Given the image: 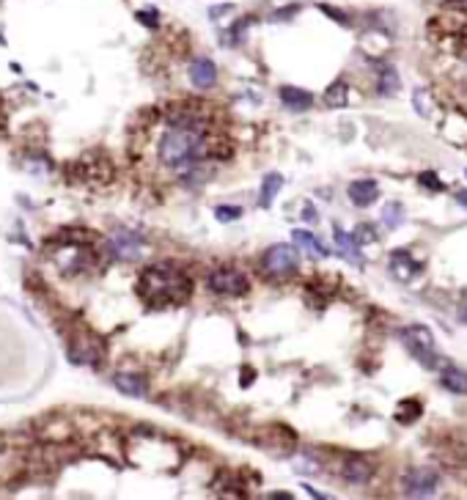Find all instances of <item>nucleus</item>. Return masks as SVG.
Segmentation results:
<instances>
[{
  "instance_id": "nucleus-1",
  "label": "nucleus",
  "mask_w": 467,
  "mask_h": 500,
  "mask_svg": "<svg viewBox=\"0 0 467 500\" xmlns=\"http://www.w3.org/2000/svg\"><path fill=\"white\" fill-rule=\"evenodd\" d=\"M157 157L165 168L193 179L204 165L231 157V146L226 143V138L215 135L212 121L204 113L187 107L168 116L165 132L157 140Z\"/></svg>"
},
{
  "instance_id": "nucleus-2",
  "label": "nucleus",
  "mask_w": 467,
  "mask_h": 500,
  "mask_svg": "<svg viewBox=\"0 0 467 500\" xmlns=\"http://www.w3.org/2000/svg\"><path fill=\"white\" fill-rule=\"evenodd\" d=\"M138 294L154 305V308H168V305H182L193 294V280L187 272H182L171 261L152 264L141 272L138 278Z\"/></svg>"
},
{
  "instance_id": "nucleus-3",
  "label": "nucleus",
  "mask_w": 467,
  "mask_h": 500,
  "mask_svg": "<svg viewBox=\"0 0 467 500\" xmlns=\"http://www.w3.org/2000/svg\"><path fill=\"white\" fill-rule=\"evenodd\" d=\"M399 338H402V344L407 346V352H410L424 368L437 371V368L446 363V357L437 352L435 333H432L426 324H410V327H404V330L399 333Z\"/></svg>"
},
{
  "instance_id": "nucleus-4",
  "label": "nucleus",
  "mask_w": 467,
  "mask_h": 500,
  "mask_svg": "<svg viewBox=\"0 0 467 500\" xmlns=\"http://www.w3.org/2000/svg\"><path fill=\"white\" fill-rule=\"evenodd\" d=\"M261 267H264V275H269V278H291L300 269V253L294 245L278 242V245L267 248Z\"/></svg>"
},
{
  "instance_id": "nucleus-5",
  "label": "nucleus",
  "mask_w": 467,
  "mask_h": 500,
  "mask_svg": "<svg viewBox=\"0 0 467 500\" xmlns=\"http://www.w3.org/2000/svg\"><path fill=\"white\" fill-rule=\"evenodd\" d=\"M209 289L215 291V294H220V297H242V294H247V289H250V280H247V275L242 272V269H234V267H220V269H215V272H209Z\"/></svg>"
},
{
  "instance_id": "nucleus-6",
  "label": "nucleus",
  "mask_w": 467,
  "mask_h": 500,
  "mask_svg": "<svg viewBox=\"0 0 467 500\" xmlns=\"http://www.w3.org/2000/svg\"><path fill=\"white\" fill-rule=\"evenodd\" d=\"M440 476L432 468H413L402 479V492L404 498H435L437 495Z\"/></svg>"
},
{
  "instance_id": "nucleus-7",
  "label": "nucleus",
  "mask_w": 467,
  "mask_h": 500,
  "mask_svg": "<svg viewBox=\"0 0 467 500\" xmlns=\"http://www.w3.org/2000/svg\"><path fill=\"white\" fill-rule=\"evenodd\" d=\"M66 355H69L74 363H80V366H96V363L105 357V346H102V341H99L94 333H77V335L69 341Z\"/></svg>"
},
{
  "instance_id": "nucleus-8",
  "label": "nucleus",
  "mask_w": 467,
  "mask_h": 500,
  "mask_svg": "<svg viewBox=\"0 0 467 500\" xmlns=\"http://www.w3.org/2000/svg\"><path fill=\"white\" fill-rule=\"evenodd\" d=\"M107 250H110V256L118 258V261H135V258H141V256L146 253V242H143L141 234H135V231H129V229H118V231L110 237Z\"/></svg>"
},
{
  "instance_id": "nucleus-9",
  "label": "nucleus",
  "mask_w": 467,
  "mask_h": 500,
  "mask_svg": "<svg viewBox=\"0 0 467 500\" xmlns=\"http://www.w3.org/2000/svg\"><path fill=\"white\" fill-rule=\"evenodd\" d=\"M187 74H190V83H193L198 91H209V88L218 83V66H215L212 58H193Z\"/></svg>"
},
{
  "instance_id": "nucleus-10",
  "label": "nucleus",
  "mask_w": 467,
  "mask_h": 500,
  "mask_svg": "<svg viewBox=\"0 0 467 500\" xmlns=\"http://www.w3.org/2000/svg\"><path fill=\"white\" fill-rule=\"evenodd\" d=\"M388 267H391V275H393L396 280H402V283H410V280L421 272V264L410 256V250H402V248L391 253Z\"/></svg>"
},
{
  "instance_id": "nucleus-11",
  "label": "nucleus",
  "mask_w": 467,
  "mask_h": 500,
  "mask_svg": "<svg viewBox=\"0 0 467 500\" xmlns=\"http://www.w3.org/2000/svg\"><path fill=\"white\" fill-rule=\"evenodd\" d=\"M341 476L355 484V487H366L371 479H374V468L363 459V457H349L344 465H341Z\"/></svg>"
},
{
  "instance_id": "nucleus-12",
  "label": "nucleus",
  "mask_w": 467,
  "mask_h": 500,
  "mask_svg": "<svg viewBox=\"0 0 467 500\" xmlns=\"http://www.w3.org/2000/svg\"><path fill=\"white\" fill-rule=\"evenodd\" d=\"M346 196H349V201L355 204V207H371L377 198H380V185L374 182V179H357V182H352L349 187H346Z\"/></svg>"
},
{
  "instance_id": "nucleus-13",
  "label": "nucleus",
  "mask_w": 467,
  "mask_h": 500,
  "mask_svg": "<svg viewBox=\"0 0 467 500\" xmlns=\"http://www.w3.org/2000/svg\"><path fill=\"white\" fill-rule=\"evenodd\" d=\"M113 388L121 390L124 396H132V399H143L149 393V382L141 374H127V371L113 374Z\"/></svg>"
},
{
  "instance_id": "nucleus-14",
  "label": "nucleus",
  "mask_w": 467,
  "mask_h": 500,
  "mask_svg": "<svg viewBox=\"0 0 467 500\" xmlns=\"http://www.w3.org/2000/svg\"><path fill=\"white\" fill-rule=\"evenodd\" d=\"M440 385L454 396H467V371L459 366L443 363L440 366Z\"/></svg>"
},
{
  "instance_id": "nucleus-15",
  "label": "nucleus",
  "mask_w": 467,
  "mask_h": 500,
  "mask_svg": "<svg viewBox=\"0 0 467 500\" xmlns=\"http://www.w3.org/2000/svg\"><path fill=\"white\" fill-rule=\"evenodd\" d=\"M280 102H283L289 110L302 113V110H308V107L313 105V96H311V91H305V88L283 85V88H280Z\"/></svg>"
},
{
  "instance_id": "nucleus-16",
  "label": "nucleus",
  "mask_w": 467,
  "mask_h": 500,
  "mask_svg": "<svg viewBox=\"0 0 467 500\" xmlns=\"http://www.w3.org/2000/svg\"><path fill=\"white\" fill-rule=\"evenodd\" d=\"M333 237H335V245H338V253L346 258V261H352V264H363V253H360V245L355 242V237L352 234H346V231H341V229H335L333 231Z\"/></svg>"
},
{
  "instance_id": "nucleus-17",
  "label": "nucleus",
  "mask_w": 467,
  "mask_h": 500,
  "mask_svg": "<svg viewBox=\"0 0 467 500\" xmlns=\"http://www.w3.org/2000/svg\"><path fill=\"white\" fill-rule=\"evenodd\" d=\"M291 240H294V245L300 250H305V253H311L313 258H327L330 256V250L324 248L311 231H305V229H297L294 234H291Z\"/></svg>"
},
{
  "instance_id": "nucleus-18",
  "label": "nucleus",
  "mask_w": 467,
  "mask_h": 500,
  "mask_svg": "<svg viewBox=\"0 0 467 500\" xmlns=\"http://www.w3.org/2000/svg\"><path fill=\"white\" fill-rule=\"evenodd\" d=\"M402 91V77H399V72L393 69V66H385L382 72H380V77H377V94L380 96H396Z\"/></svg>"
},
{
  "instance_id": "nucleus-19",
  "label": "nucleus",
  "mask_w": 467,
  "mask_h": 500,
  "mask_svg": "<svg viewBox=\"0 0 467 500\" xmlns=\"http://www.w3.org/2000/svg\"><path fill=\"white\" fill-rule=\"evenodd\" d=\"M280 187H283V176H280V174H267V176H264V182H261L258 207H261V209H269V207H272V201H275V196L280 193Z\"/></svg>"
},
{
  "instance_id": "nucleus-20",
  "label": "nucleus",
  "mask_w": 467,
  "mask_h": 500,
  "mask_svg": "<svg viewBox=\"0 0 467 500\" xmlns=\"http://www.w3.org/2000/svg\"><path fill=\"white\" fill-rule=\"evenodd\" d=\"M421 413H424V407H421L418 399H404V402H399V410H396L393 418H396L402 426H410V424H415V421L421 418Z\"/></svg>"
},
{
  "instance_id": "nucleus-21",
  "label": "nucleus",
  "mask_w": 467,
  "mask_h": 500,
  "mask_svg": "<svg viewBox=\"0 0 467 500\" xmlns=\"http://www.w3.org/2000/svg\"><path fill=\"white\" fill-rule=\"evenodd\" d=\"M413 105H415V110H418L424 118H432V116L437 113V105H435V99H432V94H429L426 88H415V91H413Z\"/></svg>"
},
{
  "instance_id": "nucleus-22",
  "label": "nucleus",
  "mask_w": 467,
  "mask_h": 500,
  "mask_svg": "<svg viewBox=\"0 0 467 500\" xmlns=\"http://www.w3.org/2000/svg\"><path fill=\"white\" fill-rule=\"evenodd\" d=\"M402 220H404V207H402L399 201H388L385 209H382V223H385V229H388V231H391V229H399Z\"/></svg>"
},
{
  "instance_id": "nucleus-23",
  "label": "nucleus",
  "mask_w": 467,
  "mask_h": 500,
  "mask_svg": "<svg viewBox=\"0 0 467 500\" xmlns=\"http://www.w3.org/2000/svg\"><path fill=\"white\" fill-rule=\"evenodd\" d=\"M346 94H349V85H346L344 80H335V83L327 88L324 102H327L330 107H344V105H346Z\"/></svg>"
},
{
  "instance_id": "nucleus-24",
  "label": "nucleus",
  "mask_w": 467,
  "mask_h": 500,
  "mask_svg": "<svg viewBox=\"0 0 467 500\" xmlns=\"http://www.w3.org/2000/svg\"><path fill=\"white\" fill-rule=\"evenodd\" d=\"M355 242L357 245H366V242H377V231H374V226H369V223H360L357 229H355Z\"/></svg>"
},
{
  "instance_id": "nucleus-25",
  "label": "nucleus",
  "mask_w": 467,
  "mask_h": 500,
  "mask_svg": "<svg viewBox=\"0 0 467 500\" xmlns=\"http://www.w3.org/2000/svg\"><path fill=\"white\" fill-rule=\"evenodd\" d=\"M215 218H218L220 223H231V220H239V218H242V207H231V204H226V207H218V209H215Z\"/></svg>"
},
{
  "instance_id": "nucleus-26",
  "label": "nucleus",
  "mask_w": 467,
  "mask_h": 500,
  "mask_svg": "<svg viewBox=\"0 0 467 500\" xmlns=\"http://www.w3.org/2000/svg\"><path fill=\"white\" fill-rule=\"evenodd\" d=\"M418 182H421V187H424V190H435V193H440V190H443V182H440V176H437L435 171H424V174L418 176Z\"/></svg>"
},
{
  "instance_id": "nucleus-27",
  "label": "nucleus",
  "mask_w": 467,
  "mask_h": 500,
  "mask_svg": "<svg viewBox=\"0 0 467 500\" xmlns=\"http://www.w3.org/2000/svg\"><path fill=\"white\" fill-rule=\"evenodd\" d=\"M138 19H141V22H146L149 28H157V25H160V17H157L154 11H141V14H138Z\"/></svg>"
},
{
  "instance_id": "nucleus-28",
  "label": "nucleus",
  "mask_w": 467,
  "mask_h": 500,
  "mask_svg": "<svg viewBox=\"0 0 467 500\" xmlns=\"http://www.w3.org/2000/svg\"><path fill=\"white\" fill-rule=\"evenodd\" d=\"M454 198H457V201H459V204L467 209V190H457V193H454Z\"/></svg>"
},
{
  "instance_id": "nucleus-29",
  "label": "nucleus",
  "mask_w": 467,
  "mask_h": 500,
  "mask_svg": "<svg viewBox=\"0 0 467 500\" xmlns=\"http://www.w3.org/2000/svg\"><path fill=\"white\" fill-rule=\"evenodd\" d=\"M302 218H305V220H311V223H316V218H319V215H316V209L311 207V209H305V212H302Z\"/></svg>"
},
{
  "instance_id": "nucleus-30",
  "label": "nucleus",
  "mask_w": 467,
  "mask_h": 500,
  "mask_svg": "<svg viewBox=\"0 0 467 500\" xmlns=\"http://www.w3.org/2000/svg\"><path fill=\"white\" fill-rule=\"evenodd\" d=\"M459 322H462V324H467V300L462 302V305H459Z\"/></svg>"
},
{
  "instance_id": "nucleus-31",
  "label": "nucleus",
  "mask_w": 467,
  "mask_h": 500,
  "mask_svg": "<svg viewBox=\"0 0 467 500\" xmlns=\"http://www.w3.org/2000/svg\"><path fill=\"white\" fill-rule=\"evenodd\" d=\"M302 490H305V492H308V495H311V498H324V495H322V492H316V490H313V487H308V484H305V487H302Z\"/></svg>"
}]
</instances>
